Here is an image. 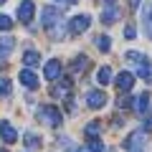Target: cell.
Wrapping results in <instances>:
<instances>
[{
    "label": "cell",
    "mask_w": 152,
    "mask_h": 152,
    "mask_svg": "<svg viewBox=\"0 0 152 152\" xmlns=\"http://www.w3.org/2000/svg\"><path fill=\"white\" fill-rule=\"evenodd\" d=\"M150 18H152V3H150Z\"/></svg>",
    "instance_id": "obj_32"
},
{
    "label": "cell",
    "mask_w": 152,
    "mask_h": 152,
    "mask_svg": "<svg viewBox=\"0 0 152 152\" xmlns=\"http://www.w3.org/2000/svg\"><path fill=\"white\" fill-rule=\"evenodd\" d=\"M0 152H8V150H0Z\"/></svg>",
    "instance_id": "obj_35"
},
{
    "label": "cell",
    "mask_w": 152,
    "mask_h": 152,
    "mask_svg": "<svg viewBox=\"0 0 152 152\" xmlns=\"http://www.w3.org/2000/svg\"><path fill=\"white\" fill-rule=\"evenodd\" d=\"M56 3H61V5H76V0H56Z\"/></svg>",
    "instance_id": "obj_28"
},
{
    "label": "cell",
    "mask_w": 152,
    "mask_h": 152,
    "mask_svg": "<svg viewBox=\"0 0 152 152\" xmlns=\"http://www.w3.org/2000/svg\"><path fill=\"white\" fill-rule=\"evenodd\" d=\"M86 69H89V58L86 56H76L74 64H71V71H74V74H84Z\"/></svg>",
    "instance_id": "obj_15"
},
{
    "label": "cell",
    "mask_w": 152,
    "mask_h": 152,
    "mask_svg": "<svg viewBox=\"0 0 152 152\" xmlns=\"http://www.w3.org/2000/svg\"><path fill=\"white\" fill-rule=\"evenodd\" d=\"M58 20H61V8H56V5H46L43 13H41V23H43V28L48 31V28H53Z\"/></svg>",
    "instance_id": "obj_2"
},
{
    "label": "cell",
    "mask_w": 152,
    "mask_h": 152,
    "mask_svg": "<svg viewBox=\"0 0 152 152\" xmlns=\"http://www.w3.org/2000/svg\"><path fill=\"white\" fill-rule=\"evenodd\" d=\"M137 76L145 79V81H150V79H152V69H150V61H147V58H142L140 64H137Z\"/></svg>",
    "instance_id": "obj_14"
},
{
    "label": "cell",
    "mask_w": 152,
    "mask_h": 152,
    "mask_svg": "<svg viewBox=\"0 0 152 152\" xmlns=\"http://www.w3.org/2000/svg\"><path fill=\"white\" fill-rule=\"evenodd\" d=\"M145 129H147V132H152V119H145Z\"/></svg>",
    "instance_id": "obj_29"
},
{
    "label": "cell",
    "mask_w": 152,
    "mask_h": 152,
    "mask_svg": "<svg viewBox=\"0 0 152 152\" xmlns=\"http://www.w3.org/2000/svg\"><path fill=\"white\" fill-rule=\"evenodd\" d=\"M0 94H10V81H8V79H0Z\"/></svg>",
    "instance_id": "obj_25"
},
{
    "label": "cell",
    "mask_w": 152,
    "mask_h": 152,
    "mask_svg": "<svg viewBox=\"0 0 152 152\" xmlns=\"http://www.w3.org/2000/svg\"><path fill=\"white\" fill-rule=\"evenodd\" d=\"M0 137H3V142H5V145H13V142L18 140V132L13 129V124L3 122V124H0Z\"/></svg>",
    "instance_id": "obj_11"
},
{
    "label": "cell",
    "mask_w": 152,
    "mask_h": 152,
    "mask_svg": "<svg viewBox=\"0 0 152 152\" xmlns=\"http://www.w3.org/2000/svg\"><path fill=\"white\" fill-rule=\"evenodd\" d=\"M69 91H71V81H69V79H64L61 84H56V86L51 89L53 96H69Z\"/></svg>",
    "instance_id": "obj_17"
},
{
    "label": "cell",
    "mask_w": 152,
    "mask_h": 152,
    "mask_svg": "<svg viewBox=\"0 0 152 152\" xmlns=\"http://www.w3.org/2000/svg\"><path fill=\"white\" fill-rule=\"evenodd\" d=\"M74 152H86V150H74Z\"/></svg>",
    "instance_id": "obj_33"
},
{
    "label": "cell",
    "mask_w": 152,
    "mask_h": 152,
    "mask_svg": "<svg viewBox=\"0 0 152 152\" xmlns=\"http://www.w3.org/2000/svg\"><path fill=\"white\" fill-rule=\"evenodd\" d=\"M104 104H107V94H104V91L94 89V91L86 94V107H91V109H102Z\"/></svg>",
    "instance_id": "obj_7"
},
{
    "label": "cell",
    "mask_w": 152,
    "mask_h": 152,
    "mask_svg": "<svg viewBox=\"0 0 152 152\" xmlns=\"http://www.w3.org/2000/svg\"><path fill=\"white\" fill-rule=\"evenodd\" d=\"M127 61H132V64H140L142 58H147L145 53H137V51H127V56H124Z\"/></svg>",
    "instance_id": "obj_23"
},
{
    "label": "cell",
    "mask_w": 152,
    "mask_h": 152,
    "mask_svg": "<svg viewBox=\"0 0 152 152\" xmlns=\"http://www.w3.org/2000/svg\"><path fill=\"white\" fill-rule=\"evenodd\" d=\"M137 5H140V0H132V5H129V8H132V10H137Z\"/></svg>",
    "instance_id": "obj_30"
},
{
    "label": "cell",
    "mask_w": 152,
    "mask_h": 152,
    "mask_svg": "<svg viewBox=\"0 0 152 152\" xmlns=\"http://www.w3.org/2000/svg\"><path fill=\"white\" fill-rule=\"evenodd\" d=\"M23 64H26L28 69L38 66L41 64V53H38V51H26V53H23Z\"/></svg>",
    "instance_id": "obj_16"
},
{
    "label": "cell",
    "mask_w": 152,
    "mask_h": 152,
    "mask_svg": "<svg viewBox=\"0 0 152 152\" xmlns=\"http://www.w3.org/2000/svg\"><path fill=\"white\" fill-rule=\"evenodd\" d=\"M96 81L102 84V86H107V84L112 81V69H109V66H102V69L96 71Z\"/></svg>",
    "instance_id": "obj_18"
},
{
    "label": "cell",
    "mask_w": 152,
    "mask_h": 152,
    "mask_svg": "<svg viewBox=\"0 0 152 152\" xmlns=\"http://www.w3.org/2000/svg\"><path fill=\"white\" fill-rule=\"evenodd\" d=\"M84 132H86V137H89V140H91V137H99V132H102V124H99V122H89Z\"/></svg>",
    "instance_id": "obj_22"
},
{
    "label": "cell",
    "mask_w": 152,
    "mask_h": 152,
    "mask_svg": "<svg viewBox=\"0 0 152 152\" xmlns=\"http://www.w3.org/2000/svg\"><path fill=\"white\" fill-rule=\"evenodd\" d=\"M117 107H119V109H127V107H132V99H129V96H119Z\"/></svg>",
    "instance_id": "obj_26"
},
{
    "label": "cell",
    "mask_w": 152,
    "mask_h": 152,
    "mask_svg": "<svg viewBox=\"0 0 152 152\" xmlns=\"http://www.w3.org/2000/svg\"><path fill=\"white\" fill-rule=\"evenodd\" d=\"M89 23H91V18L89 15H74L69 20V31H71V36H79V33H84L89 28Z\"/></svg>",
    "instance_id": "obj_4"
},
{
    "label": "cell",
    "mask_w": 152,
    "mask_h": 152,
    "mask_svg": "<svg viewBox=\"0 0 152 152\" xmlns=\"http://www.w3.org/2000/svg\"><path fill=\"white\" fill-rule=\"evenodd\" d=\"M132 107H134V112L137 114H147V109H150V94H140V96L134 99V104H132Z\"/></svg>",
    "instance_id": "obj_12"
},
{
    "label": "cell",
    "mask_w": 152,
    "mask_h": 152,
    "mask_svg": "<svg viewBox=\"0 0 152 152\" xmlns=\"http://www.w3.org/2000/svg\"><path fill=\"white\" fill-rule=\"evenodd\" d=\"M13 46H15V41H13L10 36H3V38H0V58H8V56L13 53Z\"/></svg>",
    "instance_id": "obj_13"
},
{
    "label": "cell",
    "mask_w": 152,
    "mask_h": 152,
    "mask_svg": "<svg viewBox=\"0 0 152 152\" xmlns=\"http://www.w3.org/2000/svg\"><path fill=\"white\" fill-rule=\"evenodd\" d=\"M114 84H117V89H119V91H129V89L134 86V74H129V71H122V74H117Z\"/></svg>",
    "instance_id": "obj_6"
},
{
    "label": "cell",
    "mask_w": 152,
    "mask_h": 152,
    "mask_svg": "<svg viewBox=\"0 0 152 152\" xmlns=\"http://www.w3.org/2000/svg\"><path fill=\"white\" fill-rule=\"evenodd\" d=\"M134 36H137V31H134L132 26H127V28H124V38H134Z\"/></svg>",
    "instance_id": "obj_27"
},
{
    "label": "cell",
    "mask_w": 152,
    "mask_h": 152,
    "mask_svg": "<svg viewBox=\"0 0 152 152\" xmlns=\"http://www.w3.org/2000/svg\"><path fill=\"white\" fill-rule=\"evenodd\" d=\"M13 28V20L8 15H3V13H0V31H10Z\"/></svg>",
    "instance_id": "obj_24"
},
{
    "label": "cell",
    "mask_w": 152,
    "mask_h": 152,
    "mask_svg": "<svg viewBox=\"0 0 152 152\" xmlns=\"http://www.w3.org/2000/svg\"><path fill=\"white\" fill-rule=\"evenodd\" d=\"M119 20V8L117 5H107L102 10V23L104 26H112V23H117Z\"/></svg>",
    "instance_id": "obj_9"
},
{
    "label": "cell",
    "mask_w": 152,
    "mask_h": 152,
    "mask_svg": "<svg viewBox=\"0 0 152 152\" xmlns=\"http://www.w3.org/2000/svg\"><path fill=\"white\" fill-rule=\"evenodd\" d=\"M104 3H107V5H114V3H117V0H104Z\"/></svg>",
    "instance_id": "obj_31"
},
{
    "label": "cell",
    "mask_w": 152,
    "mask_h": 152,
    "mask_svg": "<svg viewBox=\"0 0 152 152\" xmlns=\"http://www.w3.org/2000/svg\"><path fill=\"white\" fill-rule=\"evenodd\" d=\"M23 142H26V147H31V150H38V147H41V137L33 134V132H26Z\"/></svg>",
    "instance_id": "obj_19"
},
{
    "label": "cell",
    "mask_w": 152,
    "mask_h": 152,
    "mask_svg": "<svg viewBox=\"0 0 152 152\" xmlns=\"http://www.w3.org/2000/svg\"><path fill=\"white\" fill-rule=\"evenodd\" d=\"M89 152H107V147H104V142L99 137H91L89 140Z\"/></svg>",
    "instance_id": "obj_21"
},
{
    "label": "cell",
    "mask_w": 152,
    "mask_h": 152,
    "mask_svg": "<svg viewBox=\"0 0 152 152\" xmlns=\"http://www.w3.org/2000/svg\"><path fill=\"white\" fill-rule=\"evenodd\" d=\"M43 76H46V81H56V79L61 76V61L51 58L48 64H46V69H43Z\"/></svg>",
    "instance_id": "obj_8"
},
{
    "label": "cell",
    "mask_w": 152,
    "mask_h": 152,
    "mask_svg": "<svg viewBox=\"0 0 152 152\" xmlns=\"http://www.w3.org/2000/svg\"><path fill=\"white\" fill-rule=\"evenodd\" d=\"M3 3H5V0H0V5H3Z\"/></svg>",
    "instance_id": "obj_34"
},
{
    "label": "cell",
    "mask_w": 152,
    "mask_h": 152,
    "mask_svg": "<svg viewBox=\"0 0 152 152\" xmlns=\"http://www.w3.org/2000/svg\"><path fill=\"white\" fill-rule=\"evenodd\" d=\"M96 48L102 51V53H107V51L112 48V38L109 36H96Z\"/></svg>",
    "instance_id": "obj_20"
},
{
    "label": "cell",
    "mask_w": 152,
    "mask_h": 152,
    "mask_svg": "<svg viewBox=\"0 0 152 152\" xmlns=\"http://www.w3.org/2000/svg\"><path fill=\"white\" fill-rule=\"evenodd\" d=\"M33 13H36V5H33L31 0H23L20 5H18V20L28 26V23L33 20Z\"/></svg>",
    "instance_id": "obj_5"
},
{
    "label": "cell",
    "mask_w": 152,
    "mask_h": 152,
    "mask_svg": "<svg viewBox=\"0 0 152 152\" xmlns=\"http://www.w3.org/2000/svg\"><path fill=\"white\" fill-rule=\"evenodd\" d=\"M18 79H20V84H23V86H26V89H38V76L33 74L31 69H23Z\"/></svg>",
    "instance_id": "obj_10"
},
{
    "label": "cell",
    "mask_w": 152,
    "mask_h": 152,
    "mask_svg": "<svg viewBox=\"0 0 152 152\" xmlns=\"http://www.w3.org/2000/svg\"><path fill=\"white\" fill-rule=\"evenodd\" d=\"M38 119H43L48 127H61L64 117H61L58 107H53V104H46V107H41V109H38Z\"/></svg>",
    "instance_id": "obj_1"
},
{
    "label": "cell",
    "mask_w": 152,
    "mask_h": 152,
    "mask_svg": "<svg viewBox=\"0 0 152 152\" xmlns=\"http://www.w3.org/2000/svg\"><path fill=\"white\" fill-rule=\"evenodd\" d=\"M124 150L127 152H145V134H142V129L132 132L124 140Z\"/></svg>",
    "instance_id": "obj_3"
}]
</instances>
